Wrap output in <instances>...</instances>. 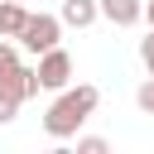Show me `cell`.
<instances>
[{
  "label": "cell",
  "instance_id": "obj_9",
  "mask_svg": "<svg viewBox=\"0 0 154 154\" xmlns=\"http://www.w3.org/2000/svg\"><path fill=\"white\" fill-rule=\"evenodd\" d=\"M135 101H140V111H144V116H154V77H144V82H140Z\"/></svg>",
  "mask_w": 154,
  "mask_h": 154
},
{
  "label": "cell",
  "instance_id": "obj_8",
  "mask_svg": "<svg viewBox=\"0 0 154 154\" xmlns=\"http://www.w3.org/2000/svg\"><path fill=\"white\" fill-rule=\"evenodd\" d=\"M72 154H111V144H106V140H101V135H82V140H77V149H72Z\"/></svg>",
  "mask_w": 154,
  "mask_h": 154
},
{
  "label": "cell",
  "instance_id": "obj_13",
  "mask_svg": "<svg viewBox=\"0 0 154 154\" xmlns=\"http://www.w3.org/2000/svg\"><path fill=\"white\" fill-rule=\"evenodd\" d=\"M48 154H72V149H63V144H58V149H48Z\"/></svg>",
  "mask_w": 154,
  "mask_h": 154
},
{
  "label": "cell",
  "instance_id": "obj_11",
  "mask_svg": "<svg viewBox=\"0 0 154 154\" xmlns=\"http://www.w3.org/2000/svg\"><path fill=\"white\" fill-rule=\"evenodd\" d=\"M14 111H19V106H14L10 96H0V125H10V120H14Z\"/></svg>",
  "mask_w": 154,
  "mask_h": 154
},
{
  "label": "cell",
  "instance_id": "obj_2",
  "mask_svg": "<svg viewBox=\"0 0 154 154\" xmlns=\"http://www.w3.org/2000/svg\"><path fill=\"white\" fill-rule=\"evenodd\" d=\"M58 38H63V19H58V14H29L14 43H19L24 53H38V58H43V53L58 48Z\"/></svg>",
  "mask_w": 154,
  "mask_h": 154
},
{
  "label": "cell",
  "instance_id": "obj_12",
  "mask_svg": "<svg viewBox=\"0 0 154 154\" xmlns=\"http://www.w3.org/2000/svg\"><path fill=\"white\" fill-rule=\"evenodd\" d=\"M144 19H149V29H154V0H144Z\"/></svg>",
  "mask_w": 154,
  "mask_h": 154
},
{
  "label": "cell",
  "instance_id": "obj_5",
  "mask_svg": "<svg viewBox=\"0 0 154 154\" xmlns=\"http://www.w3.org/2000/svg\"><path fill=\"white\" fill-rule=\"evenodd\" d=\"M96 14H101V10H96V0H63V14H58V19H63V24H72V29H87Z\"/></svg>",
  "mask_w": 154,
  "mask_h": 154
},
{
  "label": "cell",
  "instance_id": "obj_3",
  "mask_svg": "<svg viewBox=\"0 0 154 154\" xmlns=\"http://www.w3.org/2000/svg\"><path fill=\"white\" fill-rule=\"evenodd\" d=\"M34 77H38V91H67V87H72V58H67L63 48H53V53L38 58Z\"/></svg>",
  "mask_w": 154,
  "mask_h": 154
},
{
  "label": "cell",
  "instance_id": "obj_4",
  "mask_svg": "<svg viewBox=\"0 0 154 154\" xmlns=\"http://www.w3.org/2000/svg\"><path fill=\"white\" fill-rule=\"evenodd\" d=\"M96 10H101V19H111L116 29H130V24L144 19V0H96Z\"/></svg>",
  "mask_w": 154,
  "mask_h": 154
},
{
  "label": "cell",
  "instance_id": "obj_1",
  "mask_svg": "<svg viewBox=\"0 0 154 154\" xmlns=\"http://www.w3.org/2000/svg\"><path fill=\"white\" fill-rule=\"evenodd\" d=\"M96 101H101V91H96L91 82L58 91V101H53V106H48V116H43V130H48L53 140H72V135L87 125V116L96 111Z\"/></svg>",
  "mask_w": 154,
  "mask_h": 154
},
{
  "label": "cell",
  "instance_id": "obj_10",
  "mask_svg": "<svg viewBox=\"0 0 154 154\" xmlns=\"http://www.w3.org/2000/svg\"><path fill=\"white\" fill-rule=\"evenodd\" d=\"M140 63H144V67H149V77H154V29L140 38Z\"/></svg>",
  "mask_w": 154,
  "mask_h": 154
},
{
  "label": "cell",
  "instance_id": "obj_7",
  "mask_svg": "<svg viewBox=\"0 0 154 154\" xmlns=\"http://www.w3.org/2000/svg\"><path fill=\"white\" fill-rule=\"evenodd\" d=\"M19 67H24V63H19V43H0V87H5Z\"/></svg>",
  "mask_w": 154,
  "mask_h": 154
},
{
  "label": "cell",
  "instance_id": "obj_14",
  "mask_svg": "<svg viewBox=\"0 0 154 154\" xmlns=\"http://www.w3.org/2000/svg\"><path fill=\"white\" fill-rule=\"evenodd\" d=\"M0 5H24V0H0Z\"/></svg>",
  "mask_w": 154,
  "mask_h": 154
},
{
  "label": "cell",
  "instance_id": "obj_6",
  "mask_svg": "<svg viewBox=\"0 0 154 154\" xmlns=\"http://www.w3.org/2000/svg\"><path fill=\"white\" fill-rule=\"evenodd\" d=\"M24 19H29V10H24V5H0V43H10V38H19V29H24Z\"/></svg>",
  "mask_w": 154,
  "mask_h": 154
}]
</instances>
